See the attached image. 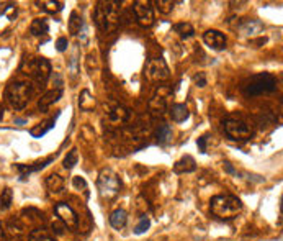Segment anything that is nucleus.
Segmentation results:
<instances>
[{
  "label": "nucleus",
  "mask_w": 283,
  "mask_h": 241,
  "mask_svg": "<svg viewBox=\"0 0 283 241\" xmlns=\"http://www.w3.org/2000/svg\"><path fill=\"white\" fill-rule=\"evenodd\" d=\"M210 207L211 214L219 220H233L242 212V202L234 195H216Z\"/></svg>",
  "instance_id": "nucleus-1"
},
{
  "label": "nucleus",
  "mask_w": 283,
  "mask_h": 241,
  "mask_svg": "<svg viewBox=\"0 0 283 241\" xmlns=\"http://www.w3.org/2000/svg\"><path fill=\"white\" fill-rule=\"evenodd\" d=\"M277 89V79L275 75L268 72H261L251 75L242 86L244 96L247 97H257L262 94H270Z\"/></svg>",
  "instance_id": "nucleus-2"
},
{
  "label": "nucleus",
  "mask_w": 283,
  "mask_h": 241,
  "mask_svg": "<svg viewBox=\"0 0 283 241\" xmlns=\"http://www.w3.org/2000/svg\"><path fill=\"white\" fill-rule=\"evenodd\" d=\"M121 2H98L95 8V23L102 31L110 33L116 30L120 15H118V7Z\"/></svg>",
  "instance_id": "nucleus-3"
},
{
  "label": "nucleus",
  "mask_w": 283,
  "mask_h": 241,
  "mask_svg": "<svg viewBox=\"0 0 283 241\" xmlns=\"http://www.w3.org/2000/svg\"><path fill=\"white\" fill-rule=\"evenodd\" d=\"M33 96V86L30 82H23V80H15L10 82L5 89V98L10 103L12 108L22 110L28 105L30 98Z\"/></svg>",
  "instance_id": "nucleus-4"
},
{
  "label": "nucleus",
  "mask_w": 283,
  "mask_h": 241,
  "mask_svg": "<svg viewBox=\"0 0 283 241\" xmlns=\"http://www.w3.org/2000/svg\"><path fill=\"white\" fill-rule=\"evenodd\" d=\"M22 71L33 77L40 86H44L51 77V64L46 58H30L22 63Z\"/></svg>",
  "instance_id": "nucleus-5"
},
{
  "label": "nucleus",
  "mask_w": 283,
  "mask_h": 241,
  "mask_svg": "<svg viewBox=\"0 0 283 241\" xmlns=\"http://www.w3.org/2000/svg\"><path fill=\"white\" fill-rule=\"evenodd\" d=\"M97 187L103 198H113L121 189V179L118 177V174L113 169L105 168L98 174Z\"/></svg>",
  "instance_id": "nucleus-6"
},
{
  "label": "nucleus",
  "mask_w": 283,
  "mask_h": 241,
  "mask_svg": "<svg viewBox=\"0 0 283 241\" xmlns=\"http://www.w3.org/2000/svg\"><path fill=\"white\" fill-rule=\"evenodd\" d=\"M223 125H224L226 135L234 141H247V140H251V136L254 135L251 125H247L246 121H242V120L228 118Z\"/></svg>",
  "instance_id": "nucleus-7"
},
{
  "label": "nucleus",
  "mask_w": 283,
  "mask_h": 241,
  "mask_svg": "<svg viewBox=\"0 0 283 241\" xmlns=\"http://www.w3.org/2000/svg\"><path fill=\"white\" fill-rule=\"evenodd\" d=\"M133 10H134L136 20H138L141 26H144V28L152 26V23H154L152 2H149V0H138V2H134Z\"/></svg>",
  "instance_id": "nucleus-8"
},
{
  "label": "nucleus",
  "mask_w": 283,
  "mask_h": 241,
  "mask_svg": "<svg viewBox=\"0 0 283 241\" xmlns=\"http://www.w3.org/2000/svg\"><path fill=\"white\" fill-rule=\"evenodd\" d=\"M54 212H56V217H58V220L65 226V228L75 230L79 226V217H77V214H75L74 209L70 205L64 204V202H61V204H56Z\"/></svg>",
  "instance_id": "nucleus-9"
},
{
  "label": "nucleus",
  "mask_w": 283,
  "mask_h": 241,
  "mask_svg": "<svg viewBox=\"0 0 283 241\" xmlns=\"http://www.w3.org/2000/svg\"><path fill=\"white\" fill-rule=\"evenodd\" d=\"M169 68L164 59H151L148 66H146V77L152 82H160V80H166L169 79Z\"/></svg>",
  "instance_id": "nucleus-10"
},
{
  "label": "nucleus",
  "mask_w": 283,
  "mask_h": 241,
  "mask_svg": "<svg viewBox=\"0 0 283 241\" xmlns=\"http://www.w3.org/2000/svg\"><path fill=\"white\" fill-rule=\"evenodd\" d=\"M169 89L167 87H159L157 92L154 94L152 98L149 100V110L152 112V115L160 117L167 108V96H169Z\"/></svg>",
  "instance_id": "nucleus-11"
},
{
  "label": "nucleus",
  "mask_w": 283,
  "mask_h": 241,
  "mask_svg": "<svg viewBox=\"0 0 283 241\" xmlns=\"http://www.w3.org/2000/svg\"><path fill=\"white\" fill-rule=\"evenodd\" d=\"M203 41H205L206 46H210L211 49H216V51L224 49L226 45H228V40H226V36H224L221 31H218V30H208V31H205Z\"/></svg>",
  "instance_id": "nucleus-12"
},
{
  "label": "nucleus",
  "mask_w": 283,
  "mask_h": 241,
  "mask_svg": "<svg viewBox=\"0 0 283 241\" xmlns=\"http://www.w3.org/2000/svg\"><path fill=\"white\" fill-rule=\"evenodd\" d=\"M61 97H63V89H54V91L46 92L44 96H41V98L38 100V108H40V112H46L53 103L58 102Z\"/></svg>",
  "instance_id": "nucleus-13"
},
{
  "label": "nucleus",
  "mask_w": 283,
  "mask_h": 241,
  "mask_svg": "<svg viewBox=\"0 0 283 241\" xmlns=\"http://www.w3.org/2000/svg\"><path fill=\"white\" fill-rule=\"evenodd\" d=\"M239 31L247 36H257L263 31V23L261 20H246L239 25Z\"/></svg>",
  "instance_id": "nucleus-14"
},
{
  "label": "nucleus",
  "mask_w": 283,
  "mask_h": 241,
  "mask_svg": "<svg viewBox=\"0 0 283 241\" xmlns=\"http://www.w3.org/2000/svg\"><path fill=\"white\" fill-rule=\"evenodd\" d=\"M196 169V163L192 156H183L182 159H178L175 164H174V172L177 174H188L193 172Z\"/></svg>",
  "instance_id": "nucleus-15"
},
{
  "label": "nucleus",
  "mask_w": 283,
  "mask_h": 241,
  "mask_svg": "<svg viewBox=\"0 0 283 241\" xmlns=\"http://www.w3.org/2000/svg\"><path fill=\"white\" fill-rule=\"evenodd\" d=\"M169 115L175 123H183L185 120H188V117H190V112H188V108L185 103H174L171 107V112H169Z\"/></svg>",
  "instance_id": "nucleus-16"
},
{
  "label": "nucleus",
  "mask_w": 283,
  "mask_h": 241,
  "mask_svg": "<svg viewBox=\"0 0 283 241\" xmlns=\"http://www.w3.org/2000/svg\"><path fill=\"white\" fill-rule=\"evenodd\" d=\"M53 161H54V158H48V159L41 161V163H35V166H25V164H18L17 169H18V172H20V177L25 179L28 174L36 172V171H41V169L46 168L49 163H53Z\"/></svg>",
  "instance_id": "nucleus-17"
},
{
  "label": "nucleus",
  "mask_w": 283,
  "mask_h": 241,
  "mask_svg": "<svg viewBox=\"0 0 283 241\" xmlns=\"http://www.w3.org/2000/svg\"><path fill=\"white\" fill-rule=\"evenodd\" d=\"M58 115H59V113H58ZM58 115H56L54 118H51V120L43 121V123H38V125L35 126V128H31V130H30V135L33 136V138H41V136H44L49 130H53V128H54V125H56V118H58Z\"/></svg>",
  "instance_id": "nucleus-18"
},
{
  "label": "nucleus",
  "mask_w": 283,
  "mask_h": 241,
  "mask_svg": "<svg viewBox=\"0 0 283 241\" xmlns=\"http://www.w3.org/2000/svg\"><path fill=\"white\" fill-rule=\"evenodd\" d=\"M155 140H157L159 145L166 146L172 141V128L171 125L167 123H160L157 126V130H155Z\"/></svg>",
  "instance_id": "nucleus-19"
},
{
  "label": "nucleus",
  "mask_w": 283,
  "mask_h": 241,
  "mask_svg": "<svg viewBox=\"0 0 283 241\" xmlns=\"http://www.w3.org/2000/svg\"><path fill=\"white\" fill-rule=\"evenodd\" d=\"M126 221H128V214H126V210H123V209H116L110 215V225L116 230L125 228Z\"/></svg>",
  "instance_id": "nucleus-20"
},
{
  "label": "nucleus",
  "mask_w": 283,
  "mask_h": 241,
  "mask_svg": "<svg viewBox=\"0 0 283 241\" xmlns=\"http://www.w3.org/2000/svg\"><path fill=\"white\" fill-rule=\"evenodd\" d=\"M49 31V25L46 18H35L30 25V33L33 36H43Z\"/></svg>",
  "instance_id": "nucleus-21"
},
{
  "label": "nucleus",
  "mask_w": 283,
  "mask_h": 241,
  "mask_svg": "<svg viewBox=\"0 0 283 241\" xmlns=\"http://www.w3.org/2000/svg\"><path fill=\"white\" fill-rule=\"evenodd\" d=\"M95 105H97L95 97H93L92 94L87 91V89H86V91L80 92V96H79V107L82 108L84 112L93 110V108H95Z\"/></svg>",
  "instance_id": "nucleus-22"
},
{
  "label": "nucleus",
  "mask_w": 283,
  "mask_h": 241,
  "mask_svg": "<svg viewBox=\"0 0 283 241\" xmlns=\"http://www.w3.org/2000/svg\"><path fill=\"white\" fill-rule=\"evenodd\" d=\"M46 187L51 193H58L64 189V179L59 174H49L46 177Z\"/></svg>",
  "instance_id": "nucleus-23"
},
{
  "label": "nucleus",
  "mask_w": 283,
  "mask_h": 241,
  "mask_svg": "<svg viewBox=\"0 0 283 241\" xmlns=\"http://www.w3.org/2000/svg\"><path fill=\"white\" fill-rule=\"evenodd\" d=\"M130 118V110L125 108L123 105H115L110 110V120L115 121V123H125Z\"/></svg>",
  "instance_id": "nucleus-24"
},
{
  "label": "nucleus",
  "mask_w": 283,
  "mask_h": 241,
  "mask_svg": "<svg viewBox=\"0 0 283 241\" xmlns=\"http://www.w3.org/2000/svg\"><path fill=\"white\" fill-rule=\"evenodd\" d=\"M174 31L178 33V36H180L182 40H188V38H192L193 35H195V28H193L190 23H187V22H182V23L174 25Z\"/></svg>",
  "instance_id": "nucleus-25"
},
{
  "label": "nucleus",
  "mask_w": 283,
  "mask_h": 241,
  "mask_svg": "<svg viewBox=\"0 0 283 241\" xmlns=\"http://www.w3.org/2000/svg\"><path fill=\"white\" fill-rule=\"evenodd\" d=\"M82 26H84L82 17H80L77 12L70 13V18H69V33H70V35L77 36L79 31L82 30Z\"/></svg>",
  "instance_id": "nucleus-26"
},
{
  "label": "nucleus",
  "mask_w": 283,
  "mask_h": 241,
  "mask_svg": "<svg viewBox=\"0 0 283 241\" xmlns=\"http://www.w3.org/2000/svg\"><path fill=\"white\" fill-rule=\"evenodd\" d=\"M12 202H13V192L12 189L5 187L2 192H0V210L5 212L12 207Z\"/></svg>",
  "instance_id": "nucleus-27"
},
{
  "label": "nucleus",
  "mask_w": 283,
  "mask_h": 241,
  "mask_svg": "<svg viewBox=\"0 0 283 241\" xmlns=\"http://www.w3.org/2000/svg\"><path fill=\"white\" fill-rule=\"evenodd\" d=\"M30 241H54L53 235L46 228H36L30 233Z\"/></svg>",
  "instance_id": "nucleus-28"
},
{
  "label": "nucleus",
  "mask_w": 283,
  "mask_h": 241,
  "mask_svg": "<svg viewBox=\"0 0 283 241\" xmlns=\"http://www.w3.org/2000/svg\"><path fill=\"white\" fill-rule=\"evenodd\" d=\"M77 163H79V151L75 148H72L64 158V168L65 169H72V168H75V164Z\"/></svg>",
  "instance_id": "nucleus-29"
},
{
  "label": "nucleus",
  "mask_w": 283,
  "mask_h": 241,
  "mask_svg": "<svg viewBox=\"0 0 283 241\" xmlns=\"http://www.w3.org/2000/svg\"><path fill=\"white\" fill-rule=\"evenodd\" d=\"M155 8L164 13V15H167V13H171L174 10V5H175V2H172V0H155L154 2Z\"/></svg>",
  "instance_id": "nucleus-30"
},
{
  "label": "nucleus",
  "mask_w": 283,
  "mask_h": 241,
  "mask_svg": "<svg viewBox=\"0 0 283 241\" xmlns=\"http://www.w3.org/2000/svg\"><path fill=\"white\" fill-rule=\"evenodd\" d=\"M149 226H151V220L146 215H143L139 218V223L134 226V233L136 235H143V233H146V231L149 230Z\"/></svg>",
  "instance_id": "nucleus-31"
},
{
  "label": "nucleus",
  "mask_w": 283,
  "mask_h": 241,
  "mask_svg": "<svg viewBox=\"0 0 283 241\" xmlns=\"http://www.w3.org/2000/svg\"><path fill=\"white\" fill-rule=\"evenodd\" d=\"M63 7H64L63 2H53V0H49V2H43V8L49 13H58V12L63 10Z\"/></svg>",
  "instance_id": "nucleus-32"
},
{
  "label": "nucleus",
  "mask_w": 283,
  "mask_h": 241,
  "mask_svg": "<svg viewBox=\"0 0 283 241\" xmlns=\"http://www.w3.org/2000/svg\"><path fill=\"white\" fill-rule=\"evenodd\" d=\"M72 184H74V187L75 189H79V191H84L87 193V189H88V186H87V181L84 177H80V176H75L74 179H72Z\"/></svg>",
  "instance_id": "nucleus-33"
},
{
  "label": "nucleus",
  "mask_w": 283,
  "mask_h": 241,
  "mask_svg": "<svg viewBox=\"0 0 283 241\" xmlns=\"http://www.w3.org/2000/svg\"><path fill=\"white\" fill-rule=\"evenodd\" d=\"M67 46H69V41H67V38H64V36H61L59 40L56 41V49L61 51V53L67 49Z\"/></svg>",
  "instance_id": "nucleus-34"
},
{
  "label": "nucleus",
  "mask_w": 283,
  "mask_h": 241,
  "mask_svg": "<svg viewBox=\"0 0 283 241\" xmlns=\"http://www.w3.org/2000/svg\"><path fill=\"white\" fill-rule=\"evenodd\" d=\"M210 138V135H203L201 138H198L196 141V145H198V149H200V153H206V141H208Z\"/></svg>",
  "instance_id": "nucleus-35"
},
{
  "label": "nucleus",
  "mask_w": 283,
  "mask_h": 241,
  "mask_svg": "<svg viewBox=\"0 0 283 241\" xmlns=\"http://www.w3.org/2000/svg\"><path fill=\"white\" fill-rule=\"evenodd\" d=\"M193 82L196 84L198 87H205L206 86V77L203 72H198L195 77H193Z\"/></svg>",
  "instance_id": "nucleus-36"
},
{
  "label": "nucleus",
  "mask_w": 283,
  "mask_h": 241,
  "mask_svg": "<svg viewBox=\"0 0 283 241\" xmlns=\"http://www.w3.org/2000/svg\"><path fill=\"white\" fill-rule=\"evenodd\" d=\"M51 226H53V231H56V233H58V235L63 233L64 228H65V226H64L63 223H61V221H54V223L51 225Z\"/></svg>",
  "instance_id": "nucleus-37"
},
{
  "label": "nucleus",
  "mask_w": 283,
  "mask_h": 241,
  "mask_svg": "<svg viewBox=\"0 0 283 241\" xmlns=\"http://www.w3.org/2000/svg\"><path fill=\"white\" fill-rule=\"evenodd\" d=\"M224 171H226V172H229V174H234V176H238V172L234 171V168L231 166L229 163H224Z\"/></svg>",
  "instance_id": "nucleus-38"
},
{
  "label": "nucleus",
  "mask_w": 283,
  "mask_h": 241,
  "mask_svg": "<svg viewBox=\"0 0 283 241\" xmlns=\"http://www.w3.org/2000/svg\"><path fill=\"white\" fill-rule=\"evenodd\" d=\"M0 241H7L5 240V231H3L2 225H0Z\"/></svg>",
  "instance_id": "nucleus-39"
},
{
  "label": "nucleus",
  "mask_w": 283,
  "mask_h": 241,
  "mask_svg": "<svg viewBox=\"0 0 283 241\" xmlns=\"http://www.w3.org/2000/svg\"><path fill=\"white\" fill-rule=\"evenodd\" d=\"M3 112H5V110H3V105H2V103H0V120H2V118H3Z\"/></svg>",
  "instance_id": "nucleus-40"
}]
</instances>
